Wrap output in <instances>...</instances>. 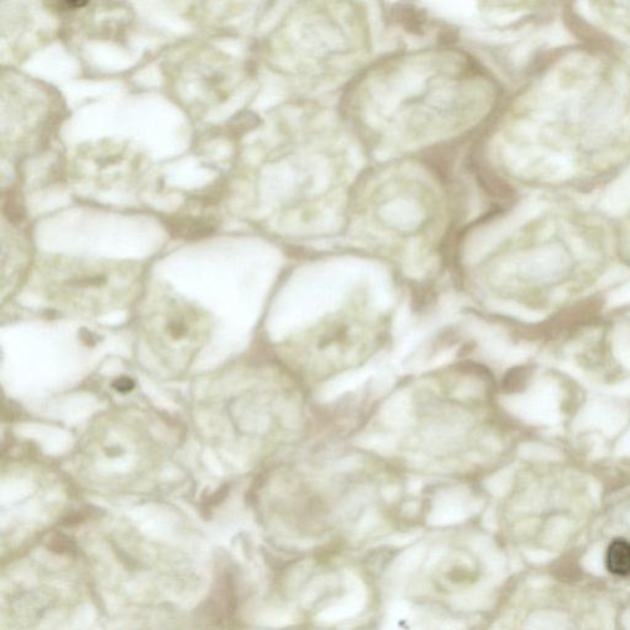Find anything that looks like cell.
<instances>
[{
	"label": "cell",
	"mask_w": 630,
	"mask_h": 630,
	"mask_svg": "<svg viewBox=\"0 0 630 630\" xmlns=\"http://www.w3.org/2000/svg\"><path fill=\"white\" fill-rule=\"evenodd\" d=\"M142 279V268L132 261L58 256L37 271L45 300L62 312L89 318L130 307Z\"/></svg>",
	"instance_id": "cell-1"
},
{
	"label": "cell",
	"mask_w": 630,
	"mask_h": 630,
	"mask_svg": "<svg viewBox=\"0 0 630 630\" xmlns=\"http://www.w3.org/2000/svg\"><path fill=\"white\" fill-rule=\"evenodd\" d=\"M137 321L149 340L176 347L199 345L212 325L206 310L167 289L143 300Z\"/></svg>",
	"instance_id": "cell-2"
},
{
	"label": "cell",
	"mask_w": 630,
	"mask_h": 630,
	"mask_svg": "<svg viewBox=\"0 0 630 630\" xmlns=\"http://www.w3.org/2000/svg\"><path fill=\"white\" fill-rule=\"evenodd\" d=\"M606 565L613 575H630V541L623 538L612 541L606 553Z\"/></svg>",
	"instance_id": "cell-3"
},
{
	"label": "cell",
	"mask_w": 630,
	"mask_h": 630,
	"mask_svg": "<svg viewBox=\"0 0 630 630\" xmlns=\"http://www.w3.org/2000/svg\"><path fill=\"white\" fill-rule=\"evenodd\" d=\"M70 546H72V541L67 539V538H64V537L59 536L53 538L49 548L53 551H56V553H66V551L70 549Z\"/></svg>",
	"instance_id": "cell-4"
},
{
	"label": "cell",
	"mask_w": 630,
	"mask_h": 630,
	"mask_svg": "<svg viewBox=\"0 0 630 630\" xmlns=\"http://www.w3.org/2000/svg\"><path fill=\"white\" fill-rule=\"evenodd\" d=\"M114 388L117 392L127 393V392H131L132 389L135 388V382L132 379L123 377V378L117 379V381L114 382Z\"/></svg>",
	"instance_id": "cell-5"
},
{
	"label": "cell",
	"mask_w": 630,
	"mask_h": 630,
	"mask_svg": "<svg viewBox=\"0 0 630 630\" xmlns=\"http://www.w3.org/2000/svg\"><path fill=\"white\" fill-rule=\"evenodd\" d=\"M66 9H79L89 3V0H59Z\"/></svg>",
	"instance_id": "cell-6"
}]
</instances>
